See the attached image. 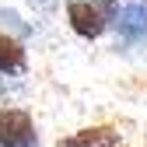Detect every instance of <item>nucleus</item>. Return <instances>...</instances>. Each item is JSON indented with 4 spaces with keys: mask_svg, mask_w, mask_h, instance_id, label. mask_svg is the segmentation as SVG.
<instances>
[{
    "mask_svg": "<svg viewBox=\"0 0 147 147\" xmlns=\"http://www.w3.org/2000/svg\"><path fill=\"white\" fill-rule=\"evenodd\" d=\"M14 70H25V46L0 32V74H14Z\"/></svg>",
    "mask_w": 147,
    "mask_h": 147,
    "instance_id": "obj_5",
    "label": "nucleus"
},
{
    "mask_svg": "<svg viewBox=\"0 0 147 147\" xmlns=\"http://www.w3.org/2000/svg\"><path fill=\"white\" fill-rule=\"evenodd\" d=\"M56 147H119V133L112 126H91V130H81V133L60 140Z\"/></svg>",
    "mask_w": 147,
    "mask_h": 147,
    "instance_id": "obj_4",
    "label": "nucleus"
},
{
    "mask_svg": "<svg viewBox=\"0 0 147 147\" xmlns=\"http://www.w3.org/2000/svg\"><path fill=\"white\" fill-rule=\"evenodd\" d=\"M35 123L25 109H0V147H35Z\"/></svg>",
    "mask_w": 147,
    "mask_h": 147,
    "instance_id": "obj_2",
    "label": "nucleus"
},
{
    "mask_svg": "<svg viewBox=\"0 0 147 147\" xmlns=\"http://www.w3.org/2000/svg\"><path fill=\"white\" fill-rule=\"evenodd\" d=\"M67 21H70V28L77 32L81 39H98L109 28L112 14H109L98 0H70L67 4Z\"/></svg>",
    "mask_w": 147,
    "mask_h": 147,
    "instance_id": "obj_1",
    "label": "nucleus"
},
{
    "mask_svg": "<svg viewBox=\"0 0 147 147\" xmlns=\"http://www.w3.org/2000/svg\"><path fill=\"white\" fill-rule=\"evenodd\" d=\"M116 28L123 39H140L147 32V4H126L123 11H116Z\"/></svg>",
    "mask_w": 147,
    "mask_h": 147,
    "instance_id": "obj_3",
    "label": "nucleus"
}]
</instances>
